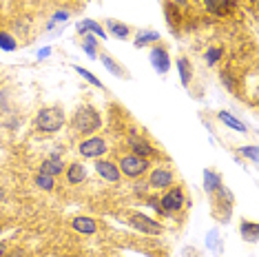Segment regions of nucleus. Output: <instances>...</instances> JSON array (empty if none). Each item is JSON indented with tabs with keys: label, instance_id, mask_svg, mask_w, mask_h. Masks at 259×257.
<instances>
[{
	"label": "nucleus",
	"instance_id": "1",
	"mask_svg": "<svg viewBox=\"0 0 259 257\" xmlns=\"http://www.w3.org/2000/svg\"><path fill=\"white\" fill-rule=\"evenodd\" d=\"M71 128L78 136H84V138L96 136L98 128H102V115H100L96 107H91V104H82L71 118Z\"/></svg>",
	"mask_w": 259,
	"mask_h": 257
},
{
	"label": "nucleus",
	"instance_id": "2",
	"mask_svg": "<svg viewBox=\"0 0 259 257\" xmlns=\"http://www.w3.org/2000/svg\"><path fill=\"white\" fill-rule=\"evenodd\" d=\"M64 122H67V118H64V111L58 107H45L38 111L36 115V128L40 133H58L60 128L64 126Z\"/></svg>",
	"mask_w": 259,
	"mask_h": 257
},
{
	"label": "nucleus",
	"instance_id": "3",
	"mask_svg": "<svg viewBox=\"0 0 259 257\" xmlns=\"http://www.w3.org/2000/svg\"><path fill=\"white\" fill-rule=\"evenodd\" d=\"M122 175H126V178L131 180H138L142 178L144 173L151 171V160H146V157H140V155H133V153H126L120 157V164H117Z\"/></svg>",
	"mask_w": 259,
	"mask_h": 257
},
{
	"label": "nucleus",
	"instance_id": "4",
	"mask_svg": "<svg viewBox=\"0 0 259 257\" xmlns=\"http://www.w3.org/2000/svg\"><path fill=\"white\" fill-rule=\"evenodd\" d=\"M160 206L164 215H173V213H180L182 208L186 206V195H184V189L180 184H173L164 191V195L160 197Z\"/></svg>",
	"mask_w": 259,
	"mask_h": 257
},
{
	"label": "nucleus",
	"instance_id": "5",
	"mask_svg": "<svg viewBox=\"0 0 259 257\" xmlns=\"http://www.w3.org/2000/svg\"><path fill=\"white\" fill-rule=\"evenodd\" d=\"M210 200H213V213L215 218L220 222H228L231 220V211H233V193L226 189V186H220L213 195H210Z\"/></svg>",
	"mask_w": 259,
	"mask_h": 257
},
{
	"label": "nucleus",
	"instance_id": "6",
	"mask_svg": "<svg viewBox=\"0 0 259 257\" xmlns=\"http://www.w3.org/2000/svg\"><path fill=\"white\" fill-rule=\"evenodd\" d=\"M126 222L138 233H144V235H162L164 233V226L160 224V222L149 218V215H144V213H128Z\"/></svg>",
	"mask_w": 259,
	"mask_h": 257
},
{
	"label": "nucleus",
	"instance_id": "7",
	"mask_svg": "<svg viewBox=\"0 0 259 257\" xmlns=\"http://www.w3.org/2000/svg\"><path fill=\"white\" fill-rule=\"evenodd\" d=\"M107 151H109V144L102 136H89L78 144V153L82 157H93V160H98V157H102Z\"/></svg>",
	"mask_w": 259,
	"mask_h": 257
},
{
	"label": "nucleus",
	"instance_id": "8",
	"mask_svg": "<svg viewBox=\"0 0 259 257\" xmlns=\"http://www.w3.org/2000/svg\"><path fill=\"white\" fill-rule=\"evenodd\" d=\"M126 147L131 149V153L133 155H140V157H146V160H151V157H155L157 155V151H155V147L146 140L144 136H140L138 131H133L128 133V138H126Z\"/></svg>",
	"mask_w": 259,
	"mask_h": 257
},
{
	"label": "nucleus",
	"instance_id": "9",
	"mask_svg": "<svg viewBox=\"0 0 259 257\" xmlns=\"http://www.w3.org/2000/svg\"><path fill=\"white\" fill-rule=\"evenodd\" d=\"M173 182H175V173H173V168H168V166L153 168L149 173V180H146L149 189H155V191H166L168 186H173Z\"/></svg>",
	"mask_w": 259,
	"mask_h": 257
},
{
	"label": "nucleus",
	"instance_id": "10",
	"mask_svg": "<svg viewBox=\"0 0 259 257\" xmlns=\"http://www.w3.org/2000/svg\"><path fill=\"white\" fill-rule=\"evenodd\" d=\"M151 64H153V69H155L157 73H168V69H170V58H168V49L164 45H153V49H151Z\"/></svg>",
	"mask_w": 259,
	"mask_h": 257
},
{
	"label": "nucleus",
	"instance_id": "11",
	"mask_svg": "<svg viewBox=\"0 0 259 257\" xmlns=\"http://www.w3.org/2000/svg\"><path fill=\"white\" fill-rule=\"evenodd\" d=\"M96 171H98L100 178L107 180V182H111V184L120 182V178H122V173H120V168H117L115 162L102 160V157H98V160H96Z\"/></svg>",
	"mask_w": 259,
	"mask_h": 257
},
{
	"label": "nucleus",
	"instance_id": "12",
	"mask_svg": "<svg viewBox=\"0 0 259 257\" xmlns=\"http://www.w3.org/2000/svg\"><path fill=\"white\" fill-rule=\"evenodd\" d=\"M71 229L80 235H96L98 233V222L89 218V215H78L71 220Z\"/></svg>",
	"mask_w": 259,
	"mask_h": 257
},
{
	"label": "nucleus",
	"instance_id": "13",
	"mask_svg": "<svg viewBox=\"0 0 259 257\" xmlns=\"http://www.w3.org/2000/svg\"><path fill=\"white\" fill-rule=\"evenodd\" d=\"M40 173H47V175H60V173H64V162L60 160V155L58 153H51L47 160L40 164Z\"/></svg>",
	"mask_w": 259,
	"mask_h": 257
},
{
	"label": "nucleus",
	"instance_id": "14",
	"mask_svg": "<svg viewBox=\"0 0 259 257\" xmlns=\"http://www.w3.org/2000/svg\"><path fill=\"white\" fill-rule=\"evenodd\" d=\"M87 180V166L82 162H71L67 168V182L69 184H82Z\"/></svg>",
	"mask_w": 259,
	"mask_h": 257
},
{
	"label": "nucleus",
	"instance_id": "15",
	"mask_svg": "<svg viewBox=\"0 0 259 257\" xmlns=\"http://www.w3.org/2000/svg\"><path fill=\"white\" fill-rule=\"evenodd\" d=\"M75 29H78V33H93L96 38H107V31L102 29V25H98L96 20H91V18H87V20H82L75 25Z\"/></svg>",
	"mask_w": 259,
	"mask_h": 257
},
{
	"label": "nucleus",
	"instance_id": "16",
	"mask_svg": "<svg viewBox=\"0 0 259 257\" xmlns=\"http://www.w3.org/2000/svg\"><path fill=\"white\" fill-rule=\"evenodd\" d=\"M157 40H160V33L153 31V29H144V31H138V36H135L133 45H135V49H144V47L155 45Z\"/></svg>",
	"mask_w": 259,
	"mask_h": 257
},
{
	"label": "nucleus",
	"instance_id": "17",
	"mask_svg": "<svg viewBox=\"0 0 259 257\" xmlns=\"http://www.w3.org/2000/svg\"><path fill=\"white\" fill-rule=\"evenodd\" d=\"M204 5H206V9L210 11V14H215V16H226V14H231V9H233V0H204Z\"/></svg>",
	"mask_w": 259,
	"mask_h": 257
},
{
	"label": "nucleus",
	"instance_id": "18",
	"mask_svg": "<svg viewBox=\"0 0 259 257\" xmlns=\"http://www.w3.org/2000/svg\"><path fill=\"white\" fill-rule=\"evenodd\" d=\"M224 182H222V175L217 173V171H210V168H206L204 171V191L208 193V197L213 195V193L220 189Z\"/></svg>",
	"mask_w": 259,
	"mask_h": 257
},
{
	"label": "nucleus",
	"instance_id": "19",
	"mask_svg": "<svg viewBox=\"0 0 259 257\" xmlns=\"http://www.w3.org/2000/svg\"><path fill=\"white\" fill-rule=\"evenodd\" d=\"M239 233H241V237H244L246 242H252V244H255L257 239H259V226H257V222L244 220V222L239 224Z\"/></svg>",
	"mask_w": 259,
	"mask_h": 257
},
{
	"label": "nucleus",
	"instance_id": "20",
	"mask_svg": "<svg viewBox=\"0 0 259 257\" xmlns=\"http://www.w3.org/2000/svg\"><path fill=\"white\" fill-rule=\"evenodd\" d=\"M217 118H220L228 128H233V131H237V133H246V131H248V126H246L241 120L235 118V115H231L228 111H220V113H217Z\"/></svg>",
	"mask_w": 259,
	"mask_h": 257
},
{
	"label": "nucleus",
	"instance_id": "21",
	"mask_svg": "<svg viewBox=\"0 0 259 257\" xmlns=\"http://www.w3.org/2000/svg\"><path fill=\"white\" fill-rule=\"evenodd\" d=\"M178 71H180L182 87H188V84H191V78H193V64L188 62L186 58H178Z\"/></svg>",
	"mask_w": 259,
	"mask_h": 257
},
{
	"label": "nucleus",
	"instance_id": "22",
	"mask_svg": "<svg viewBox=\"0 0 259 257\" xmlns=\"http://www.w3.org/2000/svg\"><path fill=\"white\" fill-rule=\"evenodd\" d=\"M107 29L111 33H113L115 38H120V40H124L131 36V27H126L124 22H117V20H107Z\"/></svg>",
	"mask_w": 259,
	"mask_h": 257
},
{
	"label": "nucleus",
	"instance_id": "23",
	"mask_svg": "<svg viewBox=\"0 0 259 257\" xmlns=\"http://www.w3.org/2000/svg\"><path fill=\"white\" fill-rule=\"evenodd\" d=\"M100 58H102V64H104V67H107V69H109V71L113 73V75H120V78H126V69L122 67V64H117V62H115V60H113V58H111L109 54H104V51H102V54H100Z\"/></svg>",
	"mask_w": 259,
	"mask_h": 257
},
{
	"label": "nucleus",
	"instance_id": "24",
	"mask_svg": "<svg viewBox=\"0 0 259 257\" xmlns=\"http://www.w3.org/2000/svg\"><path fill=\"white\" fill-rule=\"evenodd\" d=\"M33 182H36L38 189L42 191H54L56 189V178L54 175H47V173H36V178H33Z\"/></svg>",
	"mask_w": 259,
	"mask_h": 257
},
{
	"label": "nucleus",
	"instance_id": "25",
	"mask_svg": "<svg viewBox=\"0 0 259 257\" xmlns=\"http://www.w3.org/2000/svg\"><path fill=\"white\" fill-rule=\"evenodd\" d=\"M82 49L89 58H96L98 56V38L93 33H84V40H82Z\"/></svg>",
	"mask_w": 259,
	"mask_h": 257
},
{
	"label": "nucleus",
	"instance_id": "26",
	"mask_svg": "<svg viewBox=\"0 0 259 257\" xmlns=\"http://www.w3.org/2000/svg\"><path fill=\"white\" fill-rule=\"evenodd\" d=\"M73 71L78 73V75H82V78H84V80H87V82H89V84H93V87H98V89H102V91H104V84H102V80H98L96 75H93V73L89 71V69H84V67H78V64H75V67H73Z\"/></svg>",
	"mask_w": 259,
	"mask_h": 257
},
{
	"label": "nucleus",
	"instance_id": "27",
	"mask_svg": "<svg viewBox=\"0 0 259 257\" xmlns=\"http://www.w3.org/2000/svg\"><path fill=\"white\" fill-rule=\"evenodd\" d=\"M222 56H224V47H210V49L204 54V60L208 67H215V64L222 60Z\"/></svg>",
	"mask_w": 259,
	"mask_h": 257
},
{
	"label": "nucleus",
	"instance_id": "28",
	"mask_svg": "<svg viewBox=\"0 0 259 257\" xmlns=\"http://www.w3.org/2000/svg\"><path fill=\"white\" fill-rule=\"evenodd\" d=\"M0 49L3 51H16L18 49V42H16V38L11 36L9 31H0Z\"/></svg>",
	"mask_w": 259,
	"mask_h": 257
},
{
	"label": "nucleus",
	"instance_id": "29",
	"mask_svg": "<svg viewBox=\"0 0 259 257\" xmlns=\"http://www.w3.org/2000/svg\"><path fill=\"white\" fill-rule=\"evenodd\" d=\"M164 14H166V22L170 27L178 25L180 22V16H178V9H175L173 3H164Z\"/></svg>",
	"mask_w": 259,
	"mask_h": 257
},
{
	"label": "nucleus",
	"instance_id": "30",
	"mask_svg": "<svg viewBox=\"0 0 259 257\" xmlns=\"http://www.w3.org/2000/svg\"><path fill=\"white\" fill-rule=\"evenodd\" d=\"M220 78H222V84L226 87L231 93H237V84H235V80H233V75L231 73H226V71H222L220 73Z\"/></svg>",
	"mask_w": 259,
	"mask_h": 257
},
{
	"label": "nucleus",
	"instance_id": "31",
	"mask_svg": "<svg viewBox=\"0 0 259 257\" xmlns=\"http://www.w3.org/2000/svg\"><path fill=\"white\" fill-rule=\"evenodd\" d=\"M239 153L244 157H248V160H252V162H257V147L255 144H250V147H241Z\"/></svg>",
	"mask_w": 259,
	"mask_h": 257
},
{
	"label": "nucleus",
	"instance_id": "32",
	"mask_svg": "<svg viewBox=\"0 0 259 257\" xmlns=\"http://www.w3.org/2000/svg\"><path fill=\"white\" fill-rule=\"evenodd\" d=\"M146 200V204H149L151 208H155V213H160V215H164V211H162V206H160V197H144ZM166 218V215H164Z\"/></svg>",
	"mask_w": 259,
	"mask_h": 257
},
{
	"label": "nucleus",
	"instance_id": "33",
	"mask_svg": "<svg viewBox=\"0 0 259 257\" xmlns=\"http://www.w3.org/2000/svg\"><path fill=\"white\" fill-rule=\"evenodd\" d=\"M206 244H208V248L222 250V246L217 244V231H210V233H208V237H206Z\"/></svg>",
	"mask_w": 259,
	"mask_h": 257
},
{
	"label": "nucleus",
	"instance_id": "34",
	"mask_svg": "<svg viewBox=\"0 0 259 257\" xmlns=\"http://www.w3.org/2000/svg\"><path fill=\"white\" fill-rule=\"evenodd\" d=\"M9 253V242H5V239H0V257Z\"/></svg>",
	"mask_w": 259,
	"mask_h": 257
},
{
	"label": "nucleus",
	"instance_id": "35",
	"mask_svg": "<svg viewBox=\"0 0 259 257\" xmlns=\"http://www.w3.org/2000/svg\"><path fill=\"white\" fill-rule=\"evenodd\" d=\"M3 257H25V250H22V248H16V250H11V253L3 255Z\"/></svg>",
	"mask_w": 259,
	"mask_h": 257
},
{
	"label": "nucleus",
	"instance_id": "36",
	"mask_svg": "<svg viewBox=\"0 0 259 257\" xmlns=\"http://www.w3.org/2000/svg\"><path fill=\"white\" fill-rule=\"evenodd\" d=\"M47 56H51V47H45V49H40V54H38L40 60H45Z\"/></svg>",
	"mask_w": 259,
	"mask_h": 257
},
{
	"label": "nucleus",
	"instance_id": "37",
	"mask_svg": "<svg viewBox=\"0 0 259 257\" xmlns=\"http://www.w3.org/2000/svg\"><path fill=\"white\" fill-rule=\"evenodd\" d=\"M69 18V11H58L56 14V20H67Z\"/></svg>",
	"mask_w": 259,
	"mask_h": 257
},
{
	"label": "nucleus",
	"instance_id": "38",
	"mask_svg": "<svg viewBox=\"0 0 259 257\" xmlns=\"http://www.w3.org/2000/svg\"><path fill=\"white\" fill-rule=\"evenodd\" d=\"M5 200H7V191H5L3 186H0V202H5Z\"/></svg>",
	"mask_w": 259,
	"mask_h": 257
},
{
	"label": "nucleus",
	"instance_id": "39",
	"mask_svg": "<svg viewBox=\"0 0 259 257\" xmlns=\"http://www.w3.org/2000/svg\"><path fill=\"white\" fill-rule=\"evenodd\" d=\"M173 3H175V5H186L188 0H173Z\"/></svg>",
	"mask_w": 259,
	"mask_h": 257
},
{
	"label": "nucleus",
	"instance_id": "40",
	"mask_svg": "<svg viewBox=\"0 0 259 257\" xmlns=\"http://www.w3.org/2000/svg\"><path fill=\"white\" fill-rule=\"evenodd\" d=\"M3 233H5V226H0V235H3Z\"/></svg>",
	"mask_w": 259,
	"mask_h": 257
},
{
	"label": "nucleus",
	"instance_id": "41",
	"mask_svg": "<svg viewBox=\"0 0 259 257\" xmlns=\"http://www.w3.org/2000/svg\"><path fill=\"white\" fill-rule=\"evenodd\" d=\"M250 3H252V5H255V3H257V0H250Z\"/></svg>",
	"mask_w": 259,
	"mask_h": 257
}]
</instances>
